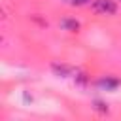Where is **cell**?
<instances>
[{
  "label": "cell",
  "mask_w": 121,
  "mask_h": 121,
  "mask_svg": "<svg viewBox=\"0 0 121 121\" xmlns=\"http://www.w3.org/2000/svg\"><path fill=\"white\" fill-rule=\"evenodd\" d=\"M93 11L100 15H113L117 11V6L113 0H96L93 4Z\"/></svg>",
  "instance_id": "6da1fadb"
},
{
  "label": "cell",
  "mask_w": 121,
  "mask_h": 121,
  "mask_svg": "<svg viewBox=\"0 0 121 121\" xmlns=\"http://www.w3.org/2000/svg\"><path fill=\"white\" fill-rule=\"evenodd\" d=\"M96 85H98L100 89L113 91V89H117V87H119V81H117L115 78H102V79H98V81H96Z\"/></svg>",
  "instance_id": "7a4b0ae2"
},
{
  "label": "cell",
  "mask_w": 121,
  "mask_h": 121,
  "mask_svg": "<svg viewBox=\"0 0 121 121\" xmlns=\"http://www.w3.org/2000/svg\"><path fill=\"white\" fill-rule=\"evenodd\" d=\"M60 26L66 28V30H70V32H76V30L79 28V23H78L76 19H62V21H60Z\"/></svg>",
  "instance_id": "3957f363"
},
{
  "label": "cell",
  "mask_w": 121,
  "mask_h": 121,
  "mask_svg": "<svg viewBox=\"0 0 121 121\" xmlns=\"http://www.w3.org/2000/svg\"><path fill=\"white\" fill-rule=\"evenodd\" d=\"M53 70H55L59 76H66V74H70V72H72V70H70L68 66H64V64H60V66H59V64H53Z\"/></svg>",
  "instance_id": "277c9868"
},
{
  "label": "cell",
  "mask_w": 121,
  "mask_h": 121,
  "mask_svg": "<svg viewBox=\"0 0 121 121\" xmlns=\"http://www.w3.org/2000/svg\"><path fill=\"white\" fill-rule=\"evenodd\" d=\"M95 104H96V110H100V112H108V108H106V106H104L102 102H98V100H96Z\"/></svg>",
  "instance_id": "5b68a950"
},
{
  "label": "cell",
  "mask_w": 121,
  "mask_h": 121,
  "mask_svg": "<svg viewBox=\"0 0 121 121\" xmlns=\"http://www.w3.org/2000/svg\"><path fill=\"white\" fill-rule=\"evenodd\" d=\"M89 0H72V4L74 6H83V4H87Z\"/></svg>",
  "instance_id": "8992f818"
}]
</instances>
